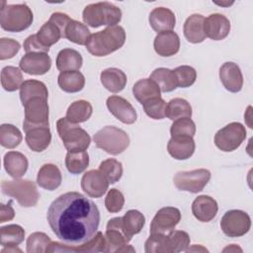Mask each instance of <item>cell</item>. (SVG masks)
<instances>
[{
  "mask_svg": "<svg viewBox=\"0 0 253 253\" xmlns=\"http://www.w3.org/2000/svg\"><path fill=\"white\" fill-rule=\"evenodd\" d=\"M196 144L192 136H174L167 144L169 154L177 160H186L195 152Z\"/></svg>",
  "mask_w": 253,
  "mask_h": 253,
  "instance_id": "7402d4cb",
  "label": "cell"
},
{
  "mask_svg": "<svg viewBox=\"0 0 253 253\" xmlns=\"http://www.w3.org/2000/svg\"><path fill=\"white\" fill-rule=\"evenodd\" d=\"M245 126L240 123H230L214 134L215 146L224 152L237 149L246 138Z\"/></svg>",
  "mask_w": 253,
  "mask_h": 253,
  "instance_id": "9c48e42d",
  "label": "cell"
},
{
  "mask_svg": "<svg viewBox=\"0 0 253 253\" xmlns=\"http://www.w3.org/2000/svg\"><path fill=\"white\" fill-rule=\"evenodd\" d=\"M62 181L61 173L59 168L51 163L43 164L37 176V183L40 187L47 190V191H53L57 189Z\"/></svg>",
  "mask_w": 253,
  "mask_h": 253,
  "instance_id": "d4e9b609",
  "label": "cell"
},
{
  "mask_svg": "<svg viewBox=\"0 0 253 253\" xmlns=\"http://www.w3.org/2000/svg\"><path fill=\"white\" fill-rule=\"evenodd\" d=\"M251 227V218L243 211H227L220 219V228L229 237H240L245 235Z\"/></svg>",
  "mask_w": 253,
  "mask_h": 253,
  "instance_id": "8fae6325",
  "label": "cell"
},
{
  "mask_svg": "<svg viewBox=\"0 0 253 253\" xmlns=\"http://www.w3.org/2000/svg\"><path fill=\"white\" fill-rule=\"evenodd\" d=\"M166 117L171 121H176L181 118H191L192 107L187 100L174 98L170 100L166 106Z\"/></svg>",
  "mask_w": 253,
  "mask_h": 253,
  "instance_id": "ab89813d",
  "label": "cell"
},
{
  "mask_svg": "<svg viewBox=\"0 0 253 253\" xmlns=\"http://www.w3.org/2000/svg\"><path fill=\"white\" fill-rule=\"evenodd\" d=\"M1 190L4 195L17 200L19 205L23 208L35 207L40 199L36 184L30 180H4L1 183Z\"/></svg>",
  "mask_w": 253,
  "mask_h": 253,
  "instance_id": "52a82bcc",
  "label": "cell"
},
{
  "mask_svg": "<svg viewBox=\"0 0 253 253\" xmlns=\"http://www.w3.org/2000/svg\"><path fill=\"white\" fill-rule=\"evenodd\" d=\"M211 179V172L208 169H195L191 171H180L173 178L175 187L180 191L199 193L203 191Z\"/></svg>",
  "mask_w": 253,
  "mask_h": 253,
  "instance_id": "30bf717a",
  "label": "cell"
},
{
  "mask_svg": "<svg viewBox=\"0 0 253 253\" xmlns=\"http://www.w3.org/2000/svg\"><path fill=\"white\" fill-rule=\"evenodd\" d=\"M46 218L56 237L65 244L77 246L96 234L100 211L95 203L84 195L68 192L50 204Z\"/></svg>",
  "mask_w": 253,
  "mask_h": 253,
  "instance_id": "6da1fadb",
  "label": "cell"
},
{
  "mask_svg": "<svg viewBox=\"0 0 253 253\" xmlns=\"http://www.w3.org/2000/svg\"><path fill=\"white\" fill-rule=\"evenodd\" d=\"M39 42L45 47H48L59 41L62 38L60 30L50 21L45 22L39 32L36 34Z\"/></svg>",
  "mask_w": 253,
  "mask_h": 253,
  "instance_id": "b9f144b4",
  "label": "cell"
},
{
  "mask_svg": "<svg viewBox=\"0 0 253 253\" xmlns=\"http://www.w3.org/2000/svg\"><path fill=\"white\" fill-rule=\"evenodd\" d=\"M52 241L43 232H34L27 239L28 253H47L48 247Z\"/></svg>",
  "mask_w": 253,
  "mask_h": 253,
  "instance_id": "ee69618b",
  "label": "cell"
},
{
  "mask_svg": "<svg viewBox=\"0 0 253 253\" xmlns=\"http://www.w3.org/2000/svg\"><path fill=\"white\" fill-rule=\"evenodd\" d=\"M217 211L218 207L216 201L207 195L199 196L192 204V212L194 216L202 222H209L213 219Z\"/></svg>",
  "mask_w": 253,
  "mask_h": 253,
  "instance_id": "44dd1931",
  "label": "cell"
},
{
  "mask_svg": "<svg viewBox=\"0 0 253 253\" xmlns=\"http://www.w3.org/2000/svg\"><path fill=\"white\" fill-rule=\"evenodd\" d=\"M5 252H7V253H16V252H22V250L21 249H19V248H17V246H10V247H5L4 249H2L1 250V253H5Z\"/></svg>",
  "mask_w": 253,
  "mask_h": 253,
  "instance_id": "9f6ffc18",
  "label": "cell"
},
{
  "mask_svg": "<svg viewBox=\"0 0 253 253\" xmlns=\"http://www.w3.org/2000/svg\"><path fill=\"white\" fill-rule=\"evenodd\" d=\"M153 46L158 55L164 57L172 56L180 49L179 36L173 31L159 33L154 39Z\"/></svg>",
  "mask_w": 253,
  "mask_h": 253,
  "instance_id": "ffe728a7",
  "label": "cell"
},
{
  "mask_svg": "<svg viewBox=\"0 0 253 253\" xmlns=\"http://www.w3.org/2000/svg\"><path fill=\"white\" fill-rule=\"evenodd\" d=\"M181 219V212L177 208L165 207L160 209L150 223V234H168L174 230Z\"/></svg>",
  "mask_w": 253,
  "mask_h": 253,
  "instance_id": "7c38bea8",
  "label": "cell"
},
{
  "mask_svg": "<svg viewBox=\"0 0 253 253\" xmlns=\"http://www.w3.org/2000/svg\"><path fill=\"white\" fill-rule=\"evenodd\" d=\"M170 253L186 251L190 246V236L183 230H172L167 234Z\"/></svg>",
  "mask_w": 253,
  "mask_h": 253,
  "instance_id": "bcb514c9",
  "label": "cell"
},
{
  "mask_svg": "<svg viewBox=\"0 0 253 253\" xmlns=\"http://www.w3.org/2000/svg\"><path fill=\"white\" fill-rule=\"evenodd\" d=\"M144 250L146 253H170L167 234H150L144 243Z\"/></svg>",
  "mask_w": 253,
  "mask_h": 253,
  "instance_id": "f6af8a7d",
  "label": "cell"
},
{
  "mask_svg": "<svg viewBox=\"0 0 253 253\" xmlns=\"http://www.w3.org/2000/svg\"><path fill=\"white\" fill-rule=\"evenodd\" d=\"M93 140L98 148L112 155L121 154L129 145L128 134L115 126H106L99 129L94 134Z\"/></svg>",
  "mask_w": 253,
  "mask_h": 253,
  "instance_id": "5b68a950",
  "label": "cell"
},
{
  "mask_svg": "<svg viewBox=\"0 0 253 253\" xmlns=\"http://www.w3.org/2000/svg\"><path fill=\"white\" fill-rule=\"evenodd\" d=\"M89 165V155L85 150L68 151L65 156V166L69 173L80 174L87 169Z\"/></svg>",
  "mask_w": 253,
  "mask_h": 253,
  "instance_id": "74e56055",
  "label": "cell"
},
{
  "mask_svg": "<svg viewBox=\"0 0 253 253\" xmlns=\"http://www.w3.org/2000/svg\"><path fill=\"white\" fill-rule=\"evenodd\" d=\"M90 36V31L86 25L72 19L68 23L64 32L65 39L80 45H86Z\"/></svg>",
  "mask_w": 253,
  "mask_h": 253,
  "instance_id": "e575fe53",
  "label": "cell"
},
{
  "mask_svg": "<svg viewBox=\"0 0 253 253\" xmlns=\"http://www.w3.org/2000/svg\"><path fill=\"white\" fill-rule=\"evenodd\" d=\"M177 82V87L187 88L192 86L197 79V71L189 65H181L173 70Z\"/></svg>",
  "mask_w": 253,
  "mask_h": 253,
  "instance_id": "c3c4849f",
  "label": "cell"
},
{
  "mask_svg": "<svg viewBox=\"0 0 253 253\" xmlns=\"http://www.w3.org/2000/svg\"><path fill=\"white\" fill-rule=\"evenodd\" d=\"M82 63L83 58L81 54L72 48H63L56 56V68L61 72L79 70Z\"/></svg>",
  "mask_w": 253,
  "mask_h": 253,
  "instance_id": "4dcf8cb0",
  "label": "cell"
},
{
  "mask_svg": "<svg viewBox=\"0 0 253 253\" xmlns=\"http://www.w3.org/2000/svg\"><path fill=\"white\" fill-rule=\"evenodd\" d=\"M171 137L174 136H194L196 133V124L191 118H181L172 124L170 127Z\"/></svg>",
  "mask_w": 253,
  "mask_h": 253,
  "instance_id": "7dc6e473",
  "label": "cell"
},
{
  "mask_svg": "<svg viewBox=\"0 0 253 253\" xmlns=\"http://www.w3.org/2000/svg\"><path fill=\"white\" fill-rule=\"evenodd\" d=\"M204 30L206 37L213 41H221L230 32V22L224 15L211 14L208 18H205Z\"/></svg>",
  "mask_w": 253,
  "mask_h": 253,
  "instance_id": "ac0fdd59",
  "label": "cell"
},
{
  "mask_svg": "<svg viewBox=\"0 0 253 253\" xmlns=\"http://www.w3.org/2000/svg\"><path fill=\"white\" fill-rule=\"evenodd\" d=\"M100 80L103 86L112 93H118L124 90L126 85V75L119 68L111 67L103 70L100 74Z\"/></svg>",
  "mask_w": 253,
  "mask_h": 253,
  "instance_id": "83f0119b",
  "label": "cell"
},
{
  "mask_svg": "<svg viewBox=\"0 0 253 253\" xmlns=\"http://www.w3.org/2000/svg\"><path fill=\"white\" fill-rule=\"evenodd\" d=\"M20 42L13 40L2 38L0 40V59L5 60L14 57L20 50Z\"/></svg>",
  "mask_w": 253,
  "mask_h": 253,
  "instance_id": "816d5d0a",
  "label": "cell"
},
{
  "mask_svg": "<svg viewBox=\"0 0 253 253\" xmlns=\"http://www.w3.org/2000/svg\"><path fill=\"white\" fill-rule=\"evenodd\" d=\"M25 132L27 145L35 152H42L45 150L51 141L49 126H36Z\"/></svg>",
  "mask_w": 253,
  "mask_h": 253,
  "instance_id": "cb8c5ba5",
  "label": "cell"
},
{
  "mask_svg": "<svg viewBox=\"0 0 253 253\" xmlns=\"http://www.w3.org/2000/svg\"><path fill=\"white\" fill-rule=\"evenodd\" d=\"M105 239L106 252H117L130 241L122 228V217H113L108 221Z\"/></svg>",
  "mask_w": 253,
  "mask_h": 253,
  "instance_id": "2e32d148",
  "label": "cell"
},
{
  "mask_svg": "<svg viewBox=\"0 0 253 253\" xmlns=\"http://www.w3.org/2000/svg\"><path fill=\"white\" fill-rule=\"evenodd\" d=\"M50 252H106L105 235L101 231H97L89 241L77 246L51 242L47 250V253Z\"/></svg>",
  "mask_w": 253,
  "mask_h": 253,
  "instance_id": "4fadbf2b",
  "label": "cell"
},
{
  "mask_svg": "<svg viewBox=\"0 0 253 253\" xmlns=\"http://www.w3.org/2000/svg\"><path fill=\"white\" fill-rule=\"evenodd\" d=\"M132 93L134 98L140 103L161 97V91L158 85L150 78H143L134 83L132 87Z\"/></svg>",
  "mask_w": 253,
  "mask_h": 253,
  "instance_id": "f1b7e54d",
  "label": "cell"
},
{
  "mask_svg": "<svg viewBox=\"0 0 253 253\" xmlns=\"http://www.w3.org/2000/svg\"><path fill=\"white\" fill-rule=\"evenodd\" d=\"M25 119L23 123L24 131L36 126H49V108L47 99L36 97L28 101L25 105Z\"/></svg>",
  "mask_w": 253,
  "mask_h": 253,
  "instance_id": "ba28073f",
  "label": "cell"
},
{
  "mask_svg": "<svg viewBox=\"0 0 253 253\" xmlns=\"http://www.w3.org/2000/svg\"><path fill=\"white\" fill-rule=\"evenodd\" d=\"M60 89L67 93H76L81 91L85 85V77L78 70L60 72L57 78Z\"/></svg>",
  "mask_w": 253,
  "mask_h": 253,
  "instance_id": "f546056e",
  "label": "cell"
},
{
  "mask_svg": "<svg viewBox=\"0 0 253 253\" xmlns=\"http://www.w3.org/2000/svg\"><path fill=\"white\" fill-rule=\"evenodd\" d=\"M42 97L47 99L48 91L44 83L39 80L29 79L23 82L22 86L20 87V99L22 105L24 106L28 101L33 98Z\"/></svg>",
  "mask_w": 253,
  "mask_h": 253,
  "instance_id": "d6a6232c",
  "label": "cell"
},
{
  "mask_svg": "<svg viewBox=\"0 0 253 253\" xmlns=\"http://www.w3.org/2000/svg\"><path fill=\"white\" fill-rule=\"evenodd\" d=\"M107 108L111 114L126 125H131L136 121L137 115L131 104L123 97L110 96L107 99Z\"/></svg>",
  "mask_w": 253,
  "mask_h": 253,
  "instance_id": "9a60e30c",
  "label": "cell"
},
{
  "mask_svg": "<svg viewBox=\"0 0 253 253\" xmlns=\"http://www.w3.org/2000/svg\"><path fill=\"white\" fill-rule=\"evenodd\" d=\"M145 114L154 120H162L166 117V102L161 98H155L142 104Z\"/></svg>",
  "mask_w": 253,
  "mask_h": 253,
  "instance_id": "681fc988",
  "label": "cell"
},
{
  "mask_svg": "<svg viewBox=\"0 0 253 253\" xmlns=\"http://www.w3.org/2000/svg\"><path fill=\"white\" fill-rule=\"evenodd\" d=\"M92 105L85 100H78L68 107L66 111V119L73 124H80L88 121L92 116Z\"/></svg>",
  "mask_w": 253,
  "mask_h": 253,
  "instance_id": "836d02e7",
  "label": "cell"
},
{
  "mask_svg": "<svg viewBox=\"0 0 253 253\" xmlns=\"http://www.w3.org/2000/svg\"><path fill=\"white\" fill-rule=\"evenodd\" d=\"M23 84L21 70L15 66H5L1 71V85L4 90L14 92Z\"/></svg>",
  "mask_w": 253,
  "mask_h": 253,
  "instance_id": "f35d334b",
  "label": "cell"
},
{
  "mask_svg": "<svg viewBox=\"0 0 253 253\" xmlns=\"http://www.w3.org/2000/svg\"><path fill=\"white\" fill-rule=\"evenodd\" d=\"M125 42L126 32L123 27H107L103 31L90 36L86 48L94 56H106L121 48Z\"/></svg>",
  "mask_w": 253,
  "mask_h": 253,
  "instance_id": "7a4b0ae2",
  "label": "cell"
},
{
  "mask_svg": "<svg viewBox=\"0 0 253 253\" xmlns=\"http://www.w3.org/2000/svg\"><path fill=\"white\" fill-rule=\"evenodd\" d=\"M148 21L151 28L158 34L172 31L176 24L175 14L165 7L154 8L149 14Z\"/></svg>",
  "mask_w": 253,
  "mask_h": 253,
  "instance_id": "603a6c76",
  "label": "cell"
},
{
  "mask_svg": "<svg viewBox=\"0 0 253 253\" xmlns=\"http://www.w3.org/2000/svg\"><path fill=\"white\" fill-rule=\"evenodd\" d=\"M144 223V215L136 210L127 211L122 217V228L127 238L130 240L134 234H137L141 231Z\"/></svg>",
  "mask_w": 253,
  "mask_h": 253,
  "instance_id": "1f68e13d",
  "label": "cell"
},
{
  "mask_svg": "<svg viewBox=\"0 0 253 253\" xmlns=\"http://www.w3.org/2000/svg\"><path fill=\"white\" fill-rule=\"evenodd\" d=\"M12 202L10 201L8 203V205H4L1 204L0 205V222H5V221H9L11 219L14 218L15 216V211L11 206Z\"/></svg>",
  "mask_w": 253,
  "mask_h": 253,
  "instance_id": "11a10c76",
  "label": "cell"
},
{
  "mask_svg": "<svg viewBox=\"0 0 253 253\" xmlns=\"http://www.w3.org/2000/svg\"><path fill=\"white\" fill-rule=\"evenodd\" d=\"M24 49L26 51V53H30V52H45L47 53L49 48L43 46L38 40L36 35H31L29 36L25 42H24Z\"/></svg>",
  "mask_w": 253,
  "mask_h": 253,
  "instance_id": "f5cc1de1",
  "label": "cell"
},
{
  "mask_svg": "<svg viewBox=\"0 0 253 253\" xmlns=\"http://www.w3.org/2000/svg\"><path fill=\"white\" fill-rule=\"evenodd\" d=\"M33 20V12L26 4H7L1 8L0 24L7 32H22L32 25Z\"/></svg>",
  "mask_w": 253,
  "mask_h": 253,
  "instance_id": "277c9868",
  "label": "cell"
},
{
  "mask_svg": "<svg viewBox=\"0 0 253 253\" xmlns=\"http://www.w3.org/2000/svg\"><path fill=\"white\" fill-rule=\"evenodd\" d=\"M19 66L27 74L43 75L49 71L51 59L45 52H30L21 58Z\"/></svg>",
  "mask_w": 253,
  "mask_h": 253,
  "instance_id": "5bb4252c",
  "label": "cell"
},
{
  "mask_svg": "<svg viewBox=\"0 0 253 253\" xmlns=\"http://www.w3.org/2000/svg\"><path fill=\"white\" fill-rule=\"evenodd\" d=\"M23 139L22 133L18 127L10 124H3L0 126V143L5 148L17 147Z\"/></svg>",
  "mask_w": 253,
  "mask_h": 253,
  "instance_id": "60d3db41",
  "label": "cell"
},
{
  "mask_svg": "<svg viewBox=\"0 0 253 253\" xmlns=\"http://www.w3.org/2000/svg\"><path fill=\"white\" fill-rule=\"evenodd\" d=\"M51 23H53L61 32L62 38H64V32L65 29L68 25V23L71 21V19L69 18L68 15L64 14V13H60V12H55L53 14H51L49 20Z\"/></svg>",
  "mask_w": 253,
  "mask_h": 253,
  "instance_id": "db71d44e",
  "label": "cell"
},
{
  "mask_svg": "<svg viewBox=\"0 0 253 253\" xmlns=\"http://www.w3.org/2000/svg\"><path fill=\"white\" fill-rule=\"evenodd\" d=\"M85 24L92 28L101 26L114 27L122 19L121 9L110 2H98L87 5L82 13Z\"/></svg>",
  "mask_w": 253,
  "mask_h": 253,
  "instance_id": "3957f363",
  "label": "cell"
},
{
  "mask_svg": "<svg viewBox=\"0 0 253 253\" xmlns=\"http://www.w3.org/2000/svg\"><path fill=\"white\" fill-rule=\"evenodd\" d=\"M4 168L6 172L15 179H20L28 170L27 157L19 151H9L4 155Z\"/></svg>",
  "mask_w": 253,
  "mask_h": 253,
  "instance_id": "4316f807",
  "label": "cell"
},
{
  "mask_svg": "<svg viewBox=\"0 0 253 253\" xmlns=\"http://www.w3.org/2000/svg\"><path fill=\"white\" fill-rule=\"evenodd\" d=\"M24 238L25 230L19 224H8L0 228V243L4 247L18 246Z\"/></svg>",
  "mask_w": 253,
  "mask_h": 253,
  "instance_id": "8d00e7d4",
  "label": "cell"
},
{
  "mask_svg": "<svg viewBox=\"0 0 253 253\" xmlns=\"http://www.w3.org/2000/svg\"><path fill=\"white\" fill-rule=\"evenodd\" d=\"M108 187V180L99 170H89L81 179L82 190L91 198H101Z\"/></svg>",
  "mask_w": 253,
  "mask_h": 253,
  "instance_id": "e0dca14e",
  "label": "cell"
},
{
  "mask_svg": "<svg viewBox=\"0 0 253 253\" xmlns=\"http://www.w3.org/2000/svg\"><path fill=\"white\" fill-rule=\"evenodd\" d=\"M125 205V198L118 189L109 190L105 198V207L109 212H119L123 210Z\"/></svg>",
  "mask_w": 253,
  "mask_h": 253,
  "instance_id": "f907efd6",
  "label": "cell"
},
{
  "mask_svg": "<svg viewBox=\"0 0 253 253\" xmlns=\"http://www.w3.org/2000/svg\"><path fill=\"white\" fill-rule=\"evenodd\" d=\"M219 79L224 88L232 93L242 89L243 76L239 66L234 62H224L219 68Z\"/></svg>",
  "mask_w": 253,
  "mask_h": 253,
  "instance_id": "d6986e66",
  "label": "cell"
},
{
  "mask_svg": "<svg viewBox=\"0 0 253 253\" xmlns=\"http://www.w3.org/2000/svg\"><path fill=\"white\" fill-rule=\"evenodd\" d=\"M204 23L205 17L201 14H193L187 18L184 23L183 32L189 42L199 43L206 40Z\"/></svg>",
  "mask_w": 253,
  "mask_h": 253,
  "instance_id": "484cf974",
  "label": "cell"
},
{
  "mask_svg": "<svg viewBox=\"0 0 253 253\" xmlns=\"http://www.w3.org/2000/svg\"><path fill=\"white\" fill-rule=\"evenodd\" d=\"M99 171L106 177L109 184H115L122 178L123 165L117 159L108 158L101 162Z\"/></svg>",
  "mask_w": 253,
  "mask_h": 253,
  "instance_id": "7bdbcfd3",
  "label": "cell"
},
{
  "mask_svg": "<svg viewBox=\"0 0 253 253\" xmlns=\"http://www.w3.org/2000/svg\"><path fill=\"white\" fill-rule=\"evenodd\" d=\"M149 78L158 85L161 92H171L177 88L175 74L171 69L165 67L156 68L151 72Z\"/></svg>",
  "mask_w": 253,
  "mask_h": 253,
  "instance_id": "d590c367",
  "label": "cell"
},
{
  "mask_svg": "<svg viewBox=\"0 0 253 253\" xmlns=\"http://www.w3.org/2000/svg\"><path fill=\"white\" fill-rule=\"evenodd\" d=\"M197 250H198V251H208L206 248L202 247L201 245H197V244H196V245H194V247H193V248H189V249H187L186 251H187V252H189V251H197Z\"/></svg>",
  "mask_w": 253,
  "mask_h": 253,
  "instance_id": "6f0895ef",
  "label": "cell"
},
{
  "mask_svg": "<svg viewBox=\"0 0 253 253\" xmlns=\"http://www.w3.org/2000/svg\"><path fill=\"white\" fill-rule=\"evenodd\" d=\"M56 129L68 151H82L89 147L90 135L77 124L69 122L66 118H61L56 122Z\"/></svg>",
  "mask_w": 253,
  "mask_h": 253,
  "instance_id": "8992f818",
  "label": "cell"
}]
</instances>
